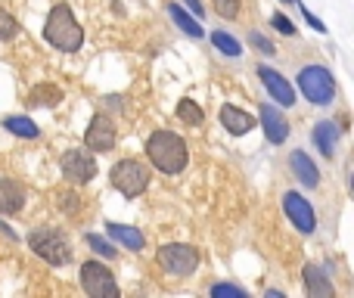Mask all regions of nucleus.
I'll return each instance as SVG.
<instances>
[{"label": "nucleus", "instance_id": "obj_27", "mask_svg": "<svg viewBox=\"0 0 354 298\" xmlns=\"http://www.w3.org/2000/svg\"><path fill=\"white\" fill-rule=\"evenodd\" d=\"M212 6L221 19H236L239 16V0H212Z\"/></svg>", "mask_w": 354, "mask_h": 298}, {"label": "nucleus", "instance_id": "obj_21", "mask_svg": "<svg viewBox=\"0 0 354 298\" xmlns=\"http://www.w3.org/2000/svg\"><path fill=\"white\" fill-rule=\"evenodd\" d=\"M28 103H37V106H56V103H62V87H56V84H37V87H31Z\"/></svg>", "mask_w": 354, "mask_h": 298}, {"label": "nucleus", "instance_id": "obj_8", "mask_svg": "<svg viewBox=\"0 0 354 298\" xmlns=\"http://www.w3.org/2000/svg\"><path fill=\"white\" fill-rule=\"evenodd\" d=\"M59 168H62V174H66L68 183H91L93 177L100 174L97 158H93V152L87 149V147H84V149H68V152H62Z\"/></svg>", "mask_w": 354, "mask_h": 298}, {"label": "nucleus", "instance_id": "obj_33", "mask_svg": "<svg viewBox=\"0 0 354 298\" xmlns=\"http://www.w3.org/2000/svg\"><path fill=\"white\" fill-rule=\"evenodd\" d=\"M283 3H292V0H283Z\"/></svg>", "mask_w": 354, "mask_h": 298}, {"label": "nucleus", "instance_id": "obj_12", "mask_svg": "<svg viewBox=\"0 0 354 298\" xmlns=\"http://www.w3.org/2000/svg\"><path fill=\"white\" fill-rule=\"evenodd\" d=\"M258 78H261V84L268 87V93L283 106V109H289V106L295 103V91H292V84H289V81L283 78V75L277 72V68H270V66H258Z\"/></svg>", "mask_w": 354, "mask_h": 298}, {"label": "nucleus", "instance_id": "obj_16", "mask_svg": "<svg viewBox=\"0 0 354 298\" xmlns=\"http://www.w3.org/2000/svg\"><path fill=\"white\" fill-rule=\"evenodd\" d=\"M339 137H342V128H339L336 122H330V118H326V122H317V124H314V147L324 152L326 158L336 156Z\"/></svg>", "mask_w": 354, "mask_h": 298}, {"label": "nucleus", "instance_id": "obj_20", "mask_svg": "<svg viewBox=\"0 0 354 298\" xmlns=\"http://www.w3.org/2000/svg\"><path fill=\"white\" fill-rule=\"evenodd\" d=\"M3 128L10 131V134H16V137H22V140H35L41 131H37V124L31 122L28 115H6L3 118Z\"/></svg>", "mask_w": 354, "mask_h": 298}, {"label": "nucleus", "instance_id": "obj_11", "mask_svg": "<svg viewBox=\"0 0 354 298\" xmlns=\"http://www.w3.org/2000/svg\"><path fill=\"white\" fill-rule=\"evenodd\" d=\"M258 115H261V128H264V137H268V143H274V147L286 143V137H289V122H286V115L280 112V106L261 103Z\"/></svg>", "mask_w": 354, "mask_h": 298}, {"label": "nucleus", "instance_id": "obj_25", "mask_svg": "<svg viewBox=\"0 0 354 298\" xmlns=\"http://www.w3.org/2000/svg\"><path fill=\"white\" fill-rule=\"evenodd\" d=\"M56 205H59L66 214H72V218H75V214H81L84 202H81L75 193H56Z\"/></svg>", "mask_w": 354, "mask_h": 298}, {"label": "nucleus", "instance_id": "obj_9", "mask_svg": "<svg viewBox=\"0 0 354 298\" xmlns=\"http://www.w3.org/2000/svg\"><path fill=\"white\" fill-rule=\"evenodd\" d=\"M115 124H112L109 115H103V112H97V115L91 118V124H87V134H84V147L91 152H109L115 149Z\"/></svg>", "mask_w": 354, "mask_h": 298}, {"label": "nucleus", "instance_id": "obj_2", "mask_svg": "<svg viewBox=\"0 0 354 298\" xmlns=\"http://www.w3.org/2000/svg\"><path fill=\"white\" fill-rule=\"evenodd\" d=\"M44 37H47L50 47L62 50V53H75L84 44V28L78 25L72 6L68 3H56L47 16V25H44Z\"/></svg>", "mask_w": 354, "mask_h": 298}, {"label": "nucleus", "instance_id": "obj_4", "mask_svg": "<svg viewBox=\"0 0 354 298\" xmlns=\"http://www.w3.org/2000/svg\"><path fill=\"white\" fill-rule=\"evenodd\" d=\"M109 183L124 199H137V196H143L149 187V168L143 162H137V158H122V162L112 165Z\"/></svg>", "mask_w": 354, "mask_h": 298}, {"label": "nucleus", "instance_id": "obj_14", "mask_svg": "<svg viewBox=\"0 0 354 298\" xmlns=\"http://www.w3.org/2000/svg\"><path fill=\"white\" fill-rule=\"evenodd\" d=\"M221 124H224V131L227 134H233V137H243V134H249L252 128H255V118L249 115V112H243V109H236V106H221Z\"/></svg>", "mask_w": 354, "mask_h": 298}, {"label": "nucleus", "instance_id": "obj_19", "mask_svg": "<svg viewBox=\"0 0 354 298\" xmlns=\"http://www.w3.org/2000/svg\"><path fill=\"white\" fill-rule=\"evenodd\" d=\"M168 16H171L177 28H180V31H183V35H187V37H193V41H199V37L205 35V28H202V25L196 22V19L189 16V12L183 10L180 3H171V6H168Z\"/></svg>", "mask_w": 354, "mask_h": 298}, {"label": "nucleus", "instance_id": "obj_30", "mask_svg": "<svg viewBox=\"0 0 354 298\" xmlns=\"http://www.w3.org/2000/svg\"><path fill=\"white\" fill-rule=\"evenodd\" d=\"M270 25H274V28H277V31H280V35H289V37H292V35H295V25H292V22H289V19H286V16H280V12H274V19H270Z\"/></svg>", "mask_w": 354, "mask_h": 298}, {"label": "nucleus", "instance_id": "obj_31", "mask_svg": "<svg viewBox=\"0 0 354 298\" xmlns=\"http://www.w3.org/2000/svg\"><path fill=\"white\" fill-rule=\"evenodd\" d=\"M301 12H305V22H308V25H311V28H314V31H320V35H324V31H326V25H324V22H320V19H317V16H314V12H311V10H305V6H301Z\"/></svg>", "mask_w": 354, "mask_h": 298}, {"label": "nucleus", "instance_id": "obj_32", "mask_svg": "<svg viewBox=\"0 0 354 298\" xmlns=\"http://www.w3.org/2000/svg\"><path fill=\"white\" fill-rule=\"evenodd\" d=\"M183 6H187L189 12H196V16H205V3H202V0H183Z\"/></svg>", "mask_w": 354, "mask_h": 298}, {"label": "nucleus", "instance_id": "obj_13", "mask_svg": "<svg viewBox=\"0 0 354 298\" xmlns=\"http://www.w3.org/2000/svg\"><path fill=\"white\" fill-rule=\"evenodd\" d=\"M289 168H292L295 180H299L305 189H314V187L320 183V171H317V165L311 162V156H308L305 149H292V152H289Z\"/></svg>", "mask_w": 354, "mask_h": 298}, {"label": "nucleus", "instance_id": "obj_3", "mask_svg": "<svg viewBox=\"0 0 354 298\" xmlns=\"http://www.w3.org/2000/svg\"><path fill=\"white\" fill-rule=\"evenodd\" d=\"M28 245L37 258H44V261L53 264V268H66V264L72 261V243H68V236L62 230H56V227H41V230H35L28 236Z\"/></svg>", "mask_w": 354, "mask_h": 298}, {"label": "nucleus", "instance_id": "obj_6", "mask_svg": "<svg viewBox=\"0 0 354 298\" xmlns=\"http://www.w3.org/2000/svg\"><path fill=\"white\" fill-rule=\"evenodd\" d=\"M159 268L165 270L168 277H193L196 268H199V252L187 243H171V245H162L159 255H156Z\"/></svg>", "mask_w": 354, "mask_h": 298}, {"label": "nucleus", "instance_id": "obj_29", "mask_svg": "<svg viewBox=\"0 0 354 298\" xmlns=\"http://www.w3.org/2000/svg\"><path fill=\"white\" fill-rule=\"evenodd\" d=\"M249 44H252V47H258V50H261L264 56H274V53H277L274 41H270V37H264L261 31H252V35H249Z\"/></svg>", "mask_w": 354, "mask_h": 298}, {"label": "nucleus", "instance_id": "obj_5", "mask_svg": "<svg viewBox=\"0 0 354 298\" xmlns=\"http://www.w3.org/2000/svg\"><path fill=\"white\" fill-rule=\"evenodd\" d=\"M299 87L305 93V100H311L314 106H330L336 100V78L326 66L299 68Z\"/></svg>", "mask_w": 354, "mask_h": 298}, {"label": "nucleus", "instance_id": "obj_7", "mask_svg": "<svg viewBox=\"0 0 354 298\" xmlns=\"http://www.w3.org/2000/svg\"><path fill=\"white\" fill-rule=\"evenodd\" d=\"M81 289L91 298H118V283L112 270L100 261H84L81 264Z\"/></svg>", "mask_w": 354, "mask_h": 298}, {"label": "nucleus", "instance_id": "obj_24", "mask_svg": "<svg viewBox=\"0 0 354 298\" xmlns=\"http://www.w3.org/2000/svg\"><path fill=\"white\" fill-rule=\"evenodd\" d=\"M84 239H87V245H91V249L97 252V255H103V258H106V261H112V258L118 255V249H115V245H112L109 239H103V236H100V233H87Z\"/></svg>", "mask_w": 354, "mask_h": 298}, {"label": "nucleus", "instance_id": "obj_17", "mask_svg": "<svg viewBox=\"0 0 354 298\" xmlns=\"http://www.w3.org/2000/svg\"><path fill=\"white\" fill-rule=\"evenodd\" d=\"M106 233H109L115 243H122L124 249H131V252H140L143 245H147L143 233L137 230V227H128V224H115V221H106Z\"/></svg>", "mask_w": 354, "mask_h": 298}, {"label": "nucleus", "instance_id": "obj_18", "mask_svg": "<svg viewBox=\"0 0 354 298\" xmlns=\"http://www.w3.org/2000/svg\"><path fill=\"white\" fill-rule=\"evenodd\" d=\"M305 292L311 298H333V283L330 274H324L314 264H305Z\"/></svg>", "mask_w": 354, "mask_h": 298}, {"label": "nucleus", "instance_id": "obj_22", "mask_svg": "<svg viewBox=\"0 0 354 298\" xmlns=\"http://www.w3.org/2000/svg\"><path fill=\"white\" fill-rule=\"evenodd\" d=\"M177 118H180V124L199 128V124L205 122V112L199 109V103H196V100H180V103H177Z\"/></svg>", "mask_w": 354, "mask_h": 298}, {"label": "nucleus", "instance_id": "obj_28", "mask_svg": "<svg viewBox=\"0 0 354 298\" xmlns=\"http://www.w3.org/2000/svg\"><path fill=\"white\" fill-rule=\"evenodd\" d=\"M212 298H245V292L239 286H230V283H214Z\"/></svg>", "mask_w": 354, "mask_h": 298}, {"label": "nucleus", "instance_id": "obj_1", "mask_svg": "<svg viewBox=\"0 0 354 298\" xmlns=\"http://www.w3.org/2000/svg\"><path fill=\"white\" fill-rule=\"evenodd\" d=\"M147 158L162 174H180L189 162L187 140L174 131H156V134L147 137Z\"/></svg>", "mask_w": 354, "mask_h": 298}, {"label": "nucleus", "instance_id": "obj_10", "mask_svg": "<svg viewBox=\"0 0 354 298\" xmlns=\"http://www.w3.org/2000/svg\"><path fill=\"white\" fill-rule=\"evenodd\" d=\"M283 212H286V218L295 224V230L314 233V227H317V214H314L311 202H308L301 193H286L283 196Z\"/></svg>", "mask_w": 354, "mask_h": 298}, {"label": "nucleus", "instance_id": "obj_15", "mask_svg": "<svg viewBox=\"0 0 354 298\" xmlns=\"http://www.w3.org/2000/svg\"><path fill=\"white\" fill-rule=\"evenodd\" d=\"M25 208V187L12 177L0 180V214H19Z\"/></svg>", "mask_w": 354, "mask_h": 298}, {"label": "nucleus", "instance_id": "obj_26", "mask_svg": "<svg viewBox=\"0 0 354 298\" xmlns=\"http://www.w3.org/2000/svg\"><path fill=\"white\" fill-rule=\"evenodd\" d=\"M16 31H19L16 16H12V12H6V10H0V41H12V37H16Z\"/></svg>", "mask_w": 354, "mask_h": 298}, {"label": "nucleus", "instance_id": "obj_23", "mask_svg": "<svg viewBox=\"0 0 354 298\" xmlns=\"http://www.w3.org/2000/svg\"><path fill=\"white\" fill-rule=\"evenodd\" d=\"M212 44H214V47H218L224 56H230V59L243 56V44H239L233 35H227V31H214V35H212Z\"/></svg>", "mask_w": 354, "mask_h": 298}]
</instances>
